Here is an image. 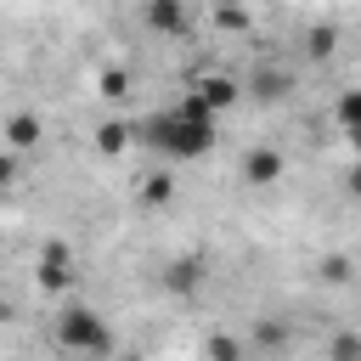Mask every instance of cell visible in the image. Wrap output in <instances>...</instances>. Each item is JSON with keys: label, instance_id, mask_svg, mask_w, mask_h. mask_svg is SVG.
<instances>
[{"label": "cell", "instance_id": "6da1fadb", "mask_svg": "<svg viewBox=\"0 0 361 361\" xmlns=\"http://www.w3.org/2000/svg\"><path fill=\"white\" fill-rule=\"evenodd\" d=\"M135 141L152 147V152L169 158V164H192V158L214 152V141H220V118H214L197 96H180L175 107L141 118V124H135Z\"/></svg>", "mask_w": 361, "mask_h": 361}, {"label": "cell", "instance_id": "7a4b0ae2", "mask_svg": "<svg viewBox=\"0 0 361 361\" xmlns=\"http://www.w3.org/2000/svg\"><path fill=\"white\" fill-rule=\"evenodd\" d=\"M51 344L62 355H73V361H107L118 350V333L96 305H62L51 316Z\"/></svg>", "mask_w": 361, "mask_h": 361}, {"label": "cell", "instance_id": "3957f363", "mask_svg": "<svg viewBox=\"0 0 361 361\" xmlns=\"http://www.w3.org/2000/svg\"><path fill=\"white\" fill-rule=\"evenodd\" d=\"M0 147H6L11 158H28V152H39V147H45V118H39L34 107H17V113H6V124H0Z\"/></svg>", "mask_w": 361, "mask_h": 361}, {"label": "cell", "instance_id": "277c9868", "mask_svg": "<svg viewBox=\"0 0 361 361\" xmlns=\"http://www.w3.org/2000/svg\"><path fill=\"white\" fill-rule=\"evenodd\" d=\"M186 96H197L214 118L220 113H231L237 107V96H243V79H231V73H197L192 85H186Z\"/></svg>", "mask_w": 361, "mask_h": 361}, {"label": "cell", "instance_id": "5b68a950", "mask_svg": "<svg viewBox=\"0 0 361 361\" xmlns=\"http://www.w3.org/2000/svg\"><path fill=\"white\" fill-rule=\"evenodd\" d=\"M34 282H39L45 293H62V288L73 282V254H68V243H45V248H39V259H34Z\"/></svg>", "mask_w": 361, "mask_h": 361}, {"label": "cell", "instance_id": "8992f818", "mask_svg": "<svg viewBox=\"0 0 361 361\" xmlns=\"http://www.w3.org/2000/svg\"><path fill=\"white\" fill-rule=\"evenodd\" d=\"M141 23H147L152 34H175V39H180V34L192 28V6H180V0H147V6H141Z\"/></svg>", "mask_w": 361, "mask_h": 361}, {"label": "cell", "instance_id": "52a82bcc", "mask_svg": "<svg viewBox=\"0 0 361 361\" xmlns=\"http://www.w3.org/2000/svg\"><path fill=\"white\" fill-rule=\"evenodd\" d=\"M282 169H288V158H282L271 141H259V147L243 152V180H248V186H271V180H282Z\"/></svg>", "mask_w": 361, "mask_h": 361}, {"label": "cell", "instance_id": "ba28073f", "mask_svg": "<svg viewBox=\"0 0 361 361\" xmlns=\"http://www.w3.org/2000/svg\"><path fill=\"white\" fill-rule=\"evenodd\" d=\"M175 197H180L175 169H147V175L135 180V203H147V209H169Z\"/></svg>", "mask_w": 361, "mask_h": 361}, {"label": "cell", "instance_id": "9c48e42d", "mask_svg": "<svg viewBox=\"0 0 361 361\" xmlns=\"http://www.w3.org/2000/svg\"><path fill=\"white\" fill-rule=\"evenodd\" d=\"M135 147V124L130 118H107V124H96V152L102 158H124Z\"/></svg>", "mask_w": 361, "mask_h": 361}, {"label": "cell", "instance_id": "30bf717a", "mask_svg": "<svg viewBox=\"0 0 361 361\" xmlns=\"http://www.w3.org/2000/svg\"><path fill=\"white\" fill-rule=\"evenodd\" d=\"M164 288H169V293H197V288H203V259H197V254L169 259V265H164Z\"/></svg>", "mask_w": 361, "mask_h": 361}, {"label": "cell", "instance_id": "8fae6325", "mask_svg": "<svg viewBox=\"0 0 361 361\" xmlns=\"http://www.w3.org/2000/svg\"><path fill=\"white\" fill-rule=\"evenodd\" d=\"M333 124H338L344 141L361 152V85H355V90H338V102H333Z\"/></svg>", "mask_w": 361, "mask_h": 361}, {"label": "cell", "instance_id": "7c38bea8", "mask_svg": "<svg viewBox=\"0 0 361 361\" xmlns=\"http://www.w3.org/2000/svg\"><path fill=\"white\" fill-rule=\"evenodd\" d=\"M248 85H254V96H265V102H271V96H288V85H293V73H288V68H271V62H259Z\"/></svg>", "mask_w": 361, "mask_h": 361}, {"label": "cell", "instance_id": "4fadbf2b", "mask_svg": "<svg viewBox=\"0 0 361 361\" xmlns=\"http://www.w3.org/2000/svg\"><path fill=\"white\" fill-rule=\"evenodd\" d=\"M203 361H248V350H243L237 333H209L203 338Z\"/></svg>", "mask_w": 361, "mask_h": 361}, {"label": "cell", "instance_id": "5bb4252c", "mask_svg": "<svg viewBox=\"0 0 361 361\" xmlns=\"http://www.w3.org/2000/svg\"><path fill=\"white\" fill-rule=\"evenodd\" d=\"M327 361H361V327H344L327 338Z\"/></svg>", "mask_w": 361, "mask_h": 361}, {"label": "cell", "instance_id": "9a60e30c", "mask_svg": "<svg viewBox=\"0 0 361 361\" xmlns=\"http://www.w3.org/2000/svg\"><path fill=\"white\" fill-rule=\"evenodd\" d=\"M333 45H338V28H333V23H316V28L305 34V51H310V56H333Z\"/></svg>", "mask_w": 361, "mask_h": 361}, {"label": "cell", "instance_id": "2e32d148", "mask_svg": "<svg viewBox=\"0 0 361 361\" xmlns=\"http://www.w3.org/2000/svg\"><path fill=\"white\" fill-rule=\"evenodd\" d=\"M96 90H102L107 102H124V96H130V73H124V68H102V79H96Z\"/></svg>", "mask_w": 361, "mask_h": 361}, {"label": "cell", "instance_id": "e0dca14e", "mask_svg": "<svg viewBox=\"0 0 361 361\" xmlns=\"http://www.w3.org/2000/svg\"><path fill=\"white\" fill-rule=\"evenodd\" d=\"M248 23H254V17H248L243 6H214V28H220V34H243Z\"/></svg>", "mask_w": 361, "mask_h": 361}, {"label": "cell", "instance_id": "ac0fdd59", "mask_svg": "<svg viewBox=\"0 0 361 361\" xmlns=\"http://www.w3.org/2000/svg\"><path fill=\"white\" fill-rule=\"evenodd\" d=\"M316 271H322V282H333V288H338V282H350V254H327Z\"/></svg>", "mask_w": 361, "mask_h": 361}, {"label": "cell", "instance_id": "d6986e66", "mask_svg": "<svg viewBox=\"0 0 361 361\" xmlns=\"http://www.w3.org/2000/svg\"><path fill=\"white\" fill-rule=\"evenodd\" d=\"M254 344H259V350H282V344H288V327H276V322H259V327H254Z\"/></svg>", "mask_w": 361, "mask_h": 361}, {"label": "cell", "instance_id": "ffe728a7", "mask_svg": "<svg viewBox=\"0 0 361 361\" xmlns=\"http://www.w3.org/2000/svg\"><path fill=\"white\" fill-rule=\"evenodd\" d=\"M17 175H23V158H11V152L0 147V192H6V186H17Z\"/></svg>", "mask_w": 361, "mask_h": 361}, {"label": "cell", "instance_id": "44dd1931", "mask_svg": "<svg viewBox=\"0 0 361 361\" xmlns=\"http://www.w3.org/2000/svg\"><path fill=\"white\" fill-rule=\"evenodd\" d=\"M344 186H350V197H361V164L350 169V180H344Z\"/></svg>", "mask_w": 361, "mask_h": 361}]
</instances>
